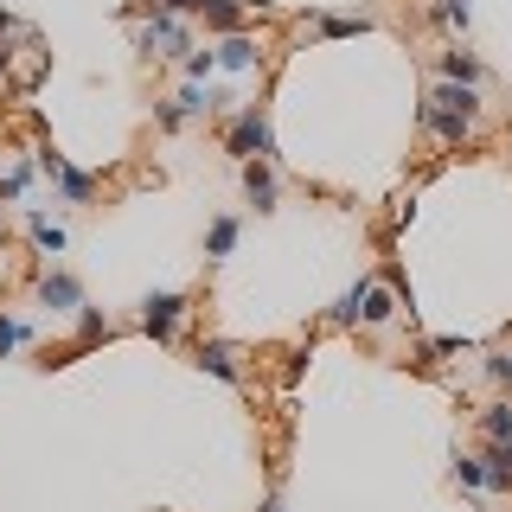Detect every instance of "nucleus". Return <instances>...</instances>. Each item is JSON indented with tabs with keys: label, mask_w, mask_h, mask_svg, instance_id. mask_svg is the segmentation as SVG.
I'll use <instances>...</instances> for the list:
<instances>
[{
	"label": "nucleus",
	"mask_w": 512,
	"mask_h": 512,
	"mask_svg": "<svg viewBox=\"0 0 512 512\" xmlns=\"http://www.w3.org/2000/svg\"><path fill=\"white\" fill-rule=\"evenodd\" d=\"M480 116V103H474V84H455V77H442L436 90H429V103H423V128H436V135L455 148V141H468V128Z\"/></svg>",
	"instance_id": "obj_1"
},
{
	"label": "nucleus",
	"mask_w": 512,
	"mask_h": 512,
	"mask_svg": "<svg viewBox=\"0 0 512 512\" xmlns=\"http://www.w3.org/2000/svg\"><path fill=\"white\" fill-rule=\"evenodd\" d=\"M135 52H148V58H180V52H192V32L180 26V13H148V26L135 32Z\"/></svg>",
	"instance_id": "obj_2"
},
{
	"label": "nucleus",
	"mask_w": 512,
	"mask_h": 512,
	"mask_svg": "<svg viewBox=\"0 0 512 512\" xmlns=\"http://www.w3.org/2000/svg\"><path fill=\"white\" fill-rule=\"evenodd\" d=\"M224 148L237 160H276V135H269V116L263 109H244V116L231 122V135H224Z\"/></svg>",
	"instance_id": "obj_3"
},
{
	"label": "nucleus",
	"mask_w": 512,
	"mask_h": 512,
	"mask_svg": "<svg viewBox=\"0 0 512 512\" xmlns=\"http://www.w3.org/2000/svg\"><path fill=\"white\" fill-rule=\"evenodd\" d=\"M32 160H39V173H52V180H58V192H64L71 205H84L90 192H96V180H90V173H84V167H71V160H64L58 148H39Z\"/></svg>",
	"instance_id": "obj_4"
},
{
	"label": "nucleus",
	"mask_w": 512,
	"mask_h": 512,
	"mask_svg": "<svg viewBox=\"0 0 512 512\" xmlns=\"http://www.w3.org/2000/svg\"><path fill=\"white\" fill-rule=\"evenodd\" d=\"M186 308H192L186 295H148V301H141V327H148L154 340L167 346L173 333H180V320H186Z\"/></svg>",
	"instance_id": "obj_5"
},
{
	"label": "nucleus",
	"mask_w": 512,
	"mask_h": 512,
	"mask_svg": "<svg viewBox=\"0 0 512 512\" xmlns=\"http://www.w3.org/2000/svg\"><path fill=\"white\" fill-rule=\"evenodd\" d=\"M39 308H58V314L84 308V288H77L71 269H45V276H39Z\"/></svg>",
	"instance_id": "obj_6"
},
{
	"label": "nucleus",
	"mask_w": 512,
	"mask_h": 512,
	"mask_svg": "<svg viewBox=\"0 0 512 512\" xmlns=\"http://www.w3.org/2000/svg\"><path fill=\"white\" fill-rule=\"evenodd\" d=\"M192 365H199V372H212V378H224V384L244 378V372H237V346H224V340H205L199 352H192Z\"/></svg>",
	"instance_id": "obj_7"
},
{
	"label": "nucleus",
	"mask_w": 512,
	"mask_h": 512,
	"mask_svg": "<svg viewBox=\"0 0 512 512\" xmlns=\"http://www.w3.org/2000/svg\"><path fill=\"white\" fill-rule=\"evenodd\" d=\"M244 192L256 212H276V167L269 160H244Z\"/></svg>",
	"instance_id": "obj_8"
},
{
	"label": "nucleus",
	"mask_w": 512,
	"mask_h": 512,
	"mask_svg": "<svg viewBox=\"0 0 512 512\" xmlns=\"http://www.w3.org/2000/svg\"><path fill=\"white\" fill-rule=\"evenodd\" d=\"M308 26L320 32V39H359V32H372V20H365V13H359V20H352V13H314Z\"/></svg>",
	"instance_id": "obj_9"
},
{
	"label": "nucleus",
	"mask_w": 512,
	"mask_h": 512,
	"mask_svg": "<svg viewBox=\"0 0 512 512\" xmlns=\"http://www.w3.org/2000/svg\"><path fill=\"white\" fill-rule=\"evenodd\" d=\"M237 231H244V224H237L231 212H224V218H212V231H205V256H212V263H224V256L237 250Z\"/></svg>",
	"instance_id": "obj_10"
},
{
	"label": "nucleus",
	"mask_w": 512,
	"mask_h": 512,
	"mask_svg": "<svg viewBox=\"0 0 512 512\" xmlns=\"http://www.w3.org/2000/svg\"><path fill=\"white\" fill-rule=\"evenodd\" d=\"M218 64H224V71H256V39H244V32H231V39L218 45Z\"/></svg>",
	"instance_id": "obj_11"
},
{
	"label": "nucleus",
	"mask_w": 512,
	"mask_h": 512,
	"mask_svg": "<svg viewBox=\"0 0 512 512\" xmlns=\"http://www.w3.org/2000/svg\"><path fill=\"white\" fill-rule=\"evenodd\" d=\"M442 77H455V84H480V58L468 45H448L442 52Z\"/></svg>",
	"instance_id": "obj_12"
},
{
	"label": "nucleus",
	"mask_w": 512,
	"mask_h": 512,
	"mask_svg": "<svg viewBox=\"0 0 512 512\" xmlns=\"http://www.w3.org/2000/svg\"><path fill=\"white\" fill-rule=\"evenodd\" d=\"M26 237H32V244H39L45 256H58V250H64V224L39 218V212H26Z\"/></svg>",
	"instance_id": "obj_13"
},
{
	"label": "nucleus",
	"mask_w": 512,
	"mask_h": 512,
	"mask_svg": "<svg viewBox=\"0 0 512 512\" xmlns=\"http://www.w3.org/2000/svg\"><path fill=\"white\" fill-rule=\"evenodd\" d=\"M205 26H212V32H224V39H231V32L244 26V7H237V0H205Z\"/></svg>",
	"instance_id": "obj_14"
},
{
	"label": "nucleus",
	"mask_w": 512,
	"mask_h": 512,
	"mask_svg": "<svg viewBox=\"0 0 512 512\" xmlns=\"http://www.w3.org/2000/svg\"><path fill=\"white\" fill-rule=\"evenodd\" d=\"M480 436H487V442H512V404H487V410H480Z\"/></svg>",
	"instance_id": "obj_15"
},
{
	"label": "nucleus",
	"mask_w": 512,
	"mask_h": 512,
	"mask_svg": "<svg viewBox=\"0 0 512 512\" xmlns=\"http://www.w3.org/2000/svg\"><path fill=\"white\" fill-rule=\"evenodd\" d=\"M455 487H487V461H480V455H455Z\"/></svg>",
	"instance_id": "obj_16"
},
{
	"label": "nucleus",
	"mask_w": 512,
	"mask_h": 512,
	"mask_svg": "<svg viewBox=\"0 0 512 512\" xmlns=\"http://www.w3.org/2000/svg\"><path fill=\"white\" fill-rule=\"evenodd\" d=\"M487 378H493V384H506V391H512V340L487 352Z\"/></svg>",
	"instance_id": "obj_17"
},
{
	"label": "nucleus",
	"mask_w": 512,
	"mask_h": 512,
	"mask_svg": "<svg viewBox=\"0 0 512 512\" xmlns=\"http://www.w3.org/2000/svg\"><path fill=\"white\" fill-rule=\"evenodd\" d=\"M436 20H442V26H455V32H468L474 7H468V0H442V7H436Z\"/></svg>",
	"instance_id": "obj_18"
},
{
	"label": "nucleus",
	"mask_w": 512,
	"mask_h": 512,
	"mask_svg": "<svg viewBox=\"0 0 512 512\" xmlns=\"http://www.w3.org/2000/svg\"><path fill=\"white\" fill-rule=\"evenodd\" d=\"M77 333H84V340H109V320L96 308H77Z\"/></svg>",
	"instance_id": "obj_19"
},
{
	"label": "nucleus",
	"mask_w": 512,
	"mask_h": 512,
	"mask_svg": "<svg viewBox=\"0 0 512 512\" xmlns=\"http://www.w3.org/2000/svg\"><path fill=\"white\" fill-rule=\"evenodd\" d=\"M212 71H218V52H192L186 58V77H192V84H205Z\"/></svg>",
	"instance_id": "obj_20"
},
{
	"label": "nucleus",
	"mask_w": 512,
	"mask_h": 512,
	"mask_svg": "<svg viewBox=\"0 0 512 512\" xmlns=\"http://www.w3.org/2000/svg\"><path fill=\"white\" fill-rule=\"evenodd\" d=\"M20 340H26V327H20V320H13V314H0V359H7V352L20 346Z\"/></svg>",
	"instance_id": "obj_21"
},
{
	"label": "nucleus",
	"mask_w": 512,
	"mask_h": 512,
	"mask_svg": "<svg viewBox=\"0 0 512 512\" xmlns=\"http://www.w3.org/2000/svg\"><path fill=\"white\" fill-rule=\"evenodd\" d=\"M154 13H205V0H148Z\"/></svg>",
	"instance_id": "obj_22"
},
{
	"label": "nucleus",
	"mask_w": 512,
	"mask_h": 512,
	"mask_svg": "<svg viewBox=\"0 0 512 512\" xmlns=\"http://www.w3.org/2000/svg\"><path fill=\"white\" fill-rule=\"evenodd\" d=\"M263 512H282V500H276V493H269V500H263Z\"/></svg>",
	"instance_id": "obj_23"
}]
</instances>
